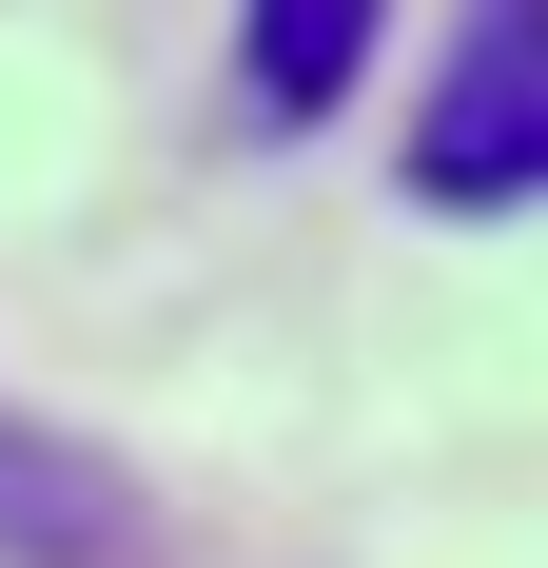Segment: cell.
Returning a JSON list of instances; mask_svg holds the SVG:
<instances>
[{
  "label": "cell",
  "mask_w": 548,
  "mask_h": 568,
  "mask_svg": "<svg viewBox=\"0 0 548 568\" xmlns=\"http://www.w3.org/2000/svg\"><path fill=\"white\" fill-rule=\"evenodd\" d=\"M548 176V59H529V0H470V40H450V99L412 118V196L450 216H490Z\"/></svg>",
  "instance_id": "cell-1"
},
{
  "label": "cell",
  "mask_w": 548,
  "mask_h": 568,
  "mask_svg": "<svg viewBox=\"0 0 548 568\" xmlns=\"http://www.w3.org/2000/svg\"><path fill=\"white\" fill-rule=\"evenodd\" d=\"M392 0H255L235 20V59H255V118H333L353 99V59H373Z\"/></svg>",
  "instance_id": "cell-2"
},
{
  "label": "cell",
  "mask_w": 548,
  "mask_h": 568,
  "mask_svg": "<svg viewBox=\"0 0 548 568\" xmlns=\"http://www.w3.org/2000/svg\"><path fill=\"white\" fill-rule=\"evenodd\" d=\"M0 549L20 568H79V549H118V490L79 452H40V432H0Z\"/></svg>",
  "instance_id": "cell-3"
}]
</instances>
